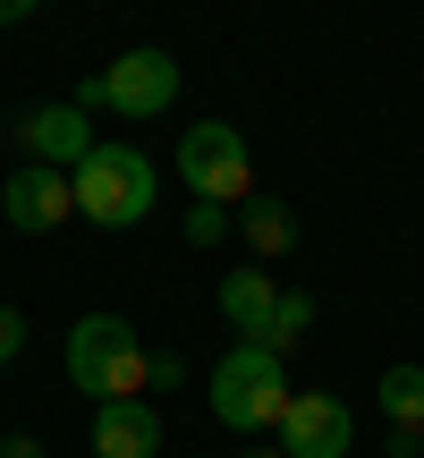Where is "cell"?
Returning a JSON list of instances; mask_svg holds the SVG:
<instances>
[{"label": "cell", "instance_id": "8", "mask_svg": "<svg viewBox=\"0 0 424 458\" xmlns=\"http://www.w3.org/2000/svg\"><path fill=\"white\" fill-rule=\"evenodd\" d=\"M0 221L26 229V238H51V229H68V221H77V187H68V170L17 162V179L0 187Z\"/></svg>", "mask_w": 424, "mask_h": 458}, {"label": "cell", "instance_id": "18", "mask_svg": "<svg viewBox=\"0 0 424 458\" xmlns=\"http://www.w3.org/2000/svg\"><path fill=\"white\" fill-rule=\"evenodd\" d=\"M382 458H424V433H391V442H382Z\"/></svg>", "mask_w": 424, "mask_h": 458}, {"label": "cell", "instance_id": "7", "mask_svg": "<svg viewBox=\"0 0 424 458\" xmlns=\"http://www.w3.org/2000/svg\"><path fill=\"white\" fill-rule=\"evenodd\" d=\"M272 442L289 458H357V416H348L340 391H297Z\"/></svg>", "mask_w": 424, "mask_h": 458}, {"label": "cell", "instance_id": "19", "mask_svg": "<svg viewBox=\"0 0 424 458\" xmlns=\"http://www.w3.org/2000/svg\"><path fill=\"white\" fill-rule=\"evenodd\" d=\"M0 26H26V0H0Z\"/></svg>", "mask_w": 424, "mask_h": 458}, {"label": "cell", "instance_id": "9", "mask_svg": "<svg viewBox=\"0 0 424 458\" xmlns=\"http://www.w3.org/2000/svg\"><path fill=\"white\" fill-rule=\"evenodd\" d=\"M272 306H280V280L263 272V263H229V272H221V323L238 331L246 348H263V331H272Z\"/></svg>", "mask_w": 424, "mask_h": 458}, {"label": "cell", "instance_id": "15", "mask_svg": "<svg viewBox=\"0 0 424 458\" xmlns=\"http://www.w3.org/2000/svg\"><path fill=\"white\" fill-rule=\"evenodd\" d=\"M170 382H187V357L179 348H153L145 357V391H170Z\"/></svg>", "mask_w": 424, "mask_h": 458}, {"label": "cell", "instance_id": "10", "mask_svg": "<svg viewBox=\"0 0 424 458\" xmlns=\"http://www.w3.org/2000/svg\"><path fill=\"white\" fill-rule=\"evenodd\" d=\"M153 450H162L153 399H111V408H94V458H153Z\"/></svg>", "mask_w": 424, "mask_h": 458}, {"label": "cell", "instance_id": "17", "mask_svg": "<svg viewBox=\"0 0 424 458\" xmlns=\"http://www.w3.org/2000/svg\"><path fill=\"white\" fill-rule=\"evenodd\" d=\"M0 458H51V450L34 442V433H9V442H0Z\"/></svg>", "mask_w": 424, "mask_h": 458}, {"label": "cell", "instance_id": "20", "mask_svg": "<svg viewBox=\"0 0 424 458\" xmlns=\"http://www.w3.org/2000/svg\"><path fill=\"white\" fill-rule=\"evenodd\" d=\"M238 458H289V450H280V442H272V450H238Z\"/></svg>", "mask_w": 424, "mask_h": 458}, {"label": "cell", "instance_id": "4", "mask_svg": "<svg viewBox=\"0 0 424 458\" xmlns=\"http://www.w3.org/2000/svg\"><path fill=\"white\" fill-rule=\"evenodd\" d=\"M170 102H179V60L170 51H119L102 77H85V94H77V111L94 119V111H111V119H162Z\"/></svg>", "mask_w": 424, "mask_h": 458}, {"label": "cell", "instance_id": "14", "mask_svg": "<svg viewBox=\"0 0 424 458\" xmlns=\"http://www.w3.org/2000/svg\"><path fill=\"white\" fill-rule=\"evenodd\" d=\"M229 229H238V213H229V204H187V246H221Z\"/></svg>", "mask_w": 424, "mask_h": 458}, {"label": "cell", "instance_id": "13", "mask_svg": "<svg viewBox=\"0 0 424 458\" xmlns=\"http://www.w3.org/2000/svg\"><path fill=\"white\" fill-rule=\"evenodd\" d=\"M314 331V297L306 289H280V306H272V331H263V348H272V357H289L297 340H306Z\"/></svg>", "mask_w": 424, "mask_h": 458}, {"label": "cell", "instance_id": "1", "mask_svg": "<svg viewBox=\"0 0 424 458\" xmlns=\"http://www.w3.org/2000/svg\"><path fill=\"white\" fill-rule=\"evenodd\" d=\"M68 357V382H77L94 408H111V399H145V340H136L128 314H77L60 340Z\"/></svg>", "mask_w": 424, "mask_h": 458}, {"label": "cell", "instance_id": "3", "mask_svg": "<svg viewBox=\"0 0 424 458\" xmlns=\"http://www.w3.org/2000/svg\"><path fill=\"white\" fill-rule=\"evenodd\" d=\"M68 187H77V213L94 221V229L153 221V196H162V179H153V162L136 145H94L77 170H68Z\"/></svg>", "mask_w": 424, "mask_h": 458}, {"label": "cell", "instance_id": "5", "mask_svg": "<svg viewBox=\"0 0 424 458\" xmlns=\"http://www.w3.org/2000/svg\"><path fill=\"white\" fill-rule=\"evenodd\" d=\"M179 179L196 187V204H229V213H238V204L255 196V153H246V136L229 128V119H196V128L179 136Z\"/></svg>", "mask_w": 424, "mask_h": 458}, {"label": "cell", "instance_id": "6", "mask_svg": "<svg viewBox=\"0 0 424 458\" xmlns=\"http://www.w3.org/2000/svg\"><path fill=\"white\" fill-rule=\"evenodd\" d=\"M9 145L43 170H77L94 153V119L77 102H26V111H9Z\"/></svg>", "mask_w": 424, "mask_h": 458}, {"label": "cell", "instance_id": "2", "mask_svg": "<svg viewBox=\"0 0 424 458\" xmlns=\"http://www.w3.org/2000/svg\"><path fill=\"white\" fill-rule=\"evenodd\" d=\"M212 416H221L238 442H263V433H280V416H289V357H272V348H229L221 365H212Z\"/></svg>", "mask_w": 424, "mask_h": 458}, {"label": "cell", "instance_id": "16", "mask_svg": "<svg viewBox=\"0 0 424 458\" xmlns=\"http://www.w3.org/2000/svg\"><path fill=\"white\" fill-rule=\"evenodd\" d=\"M17 357H26V314L0 306V365H17Z\"/></svg>", "mask_w": 424, "mask_h": 458}, {"label": "cell", "instance_id": "12", "mask_svg": "<svg viewBox=\"0 0 424 458\" xmlns=\"http://www.w3.org/2000/svg\"><path fill=\"white\" fill-rule=\"evenodd\" d=\"M374 399L391 416V433H424V365H382Z\"/></svg>", "mask_w": 424, "mask_h": 458}, {"label": "cell", "instance_id": "11", "mask_svg": "<svg viewBox=\"0 0 424 458\" xmlns=\"http://www.w3.org/2000/svg\"><path fill=\"white\" fill-rule=\"evenodd\" d=\"M238 246H246V263L272 272V263L297 246V213H289L280 196H246V204H238Z\"/></svg>", "mask_w": 424, "mask_h": 458}]
</instances>
